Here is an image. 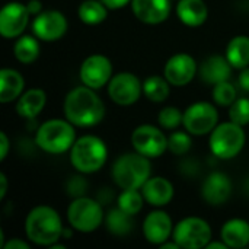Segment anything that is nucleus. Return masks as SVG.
<instances>
[{"label": "nucleus", "mask_w": 249, "mask_h": 249, "mask_svg": "<svg viewBox=\"0 0 249 249\" xmlns=\"http://www.w3.org/2000/svg\"><path fill=\"white\" fill-rule=\"evenodd\" d=\"M64 118L74 127L92 128L105 118V104L95 89L89 86H76L67 92L63 104Z\"/></svg>", "instance_id": "nucleus-1"}, {"label": "nucleus", "mask_w": 249, "mask_h": 249, "mask_svg": "<svg viewBox=\"0 0 249 249\" xmlns=\"http://www.w3.org/2000/svg\"><path fill=\"white\" fill-rule=\"evenodd\" d=\"M63 231L64 226L58 212L50 206H36L26 214L25 233L31 244L50 248L63 239Z\"/></svg>", "instance_id": "nucleus-2"}, {"label": "nucleus", "mask_w": 249, "mask_h": 249, "mask_svg": "<svg viewBox=\"0 0 249 249\" xmlns=\"http://www.w3.org/2000/svg\"><path fill=\"white\" fill-rule=\"evenodd\" d=\"M152 159L139 152H127L120 155L112 168L111 178L120 190H142L152 177Z\"/></svg>", "instance_id": "nucleus-3"}, {"label": "nucleus", "mask_w": 249, "mask_h": 249, "mask_svg": "<svg viewBox=\"0 0 249 249\" xmlns=\"http://www.w3.org/2000/svg\"><path fill=\"white\" fill-rule=\"evenodd\" d=\"M108 160L107 143L93 134L76 139L70 149V163L77 174L90 175L101 171Z\"/></svg>", "instance_id": "nucleus-4"}, {"label": "nucleus", "mask_w": 249, "mask_h": 249, "mask_svg": "<svg viewBox=\"0 0 249 249\" xmlns=\"http://www.w3.org/2000/svg\"><path fill=\"white\" fill-rule=\"evenodd\" d=\"M76 139V127L67 118H50L35 133V144L48 155L70 152Z\"/></svg>", "instance_id": "nucleus-5"}, {"label": "nucleus", "mask_w": 249, "mask_h": 249, "mask_svg": "<svg viewBox=\"0 0 249 249\" xmlns=\"http://www.w3.org/2000/svg\"><path fill=\"white\" fill-rule=\"evenodd\" d=\"M245 127L235 123H219L216 128L209 134V147L213 156L222 160H231L236 158L247 144Z\"/></svg>", "instance_id": "nucleus-6"}, {"label": "nucleus", "mask_w": 249, "mask_h": 249, "mask_svg": "<svg viewBox=\"0 0 249 249\" xmlns=\"http://www.w3.org/2000/svg\"><path fill=\"white\" fill-rule=\"evenodd\" d=\"M67 222L76 232L92 233L105 222L104 206L99 200L86 196L76 197L67 207Z\"/></svg>", "instance_id": "nucleus-7"}, {"label": "nucleus", "mask_w": 249, "mask_h": 249, "mask_svg": "<svg viewBox=\"0 0 249 249\" xmlns=\"http://www.w3.org/2000/svg\"><path fill=\"white\" fill-rule=\"evenodd\" d=\"M172 239L181 249H203L213 239V231L207 220L188 216L175 225Z\"/></svg>", "instance_id": "nucleus-8"}, {"label": "nucleus", "mask_w": 249, "mask_h": 249, "mask_svg": "<svg viewBox=\"0 0 249 249\" xmlns=\"http://www.w3.org/2000/svg\"><path fill=\"white\" fill-rule=\"evenodd\" d=\"M219 124V111L216 105L207 101H198L184 111L182 125L191 136H207Z\"/></svg>", "instance_id": "nucleus-9"}, {"label": "nucleus", "mask_w": 249, "mask_h": 249, "mask_svg": "<svg viewBox=\"0 0 249 249\" xmlns=\"http://www.w3.org/2000/svg\"><path fill=\"white\" fill-rule=\"evenodd\" d=\"M131 144L140 155L158 159L168 150V136L162 131V127L142 124L131 133Z\"/></svg>", "instance_id": "nucleus-10"}, {"label": "nucleus", "mask_w": 249, "mask_h": 249, "mask_svg": "<svg viewBox=\"0 0 249 249\" xmlns=\"http://www.w3.org/2000/svg\"><path fill=\"white\" fill-rule=\"evenodd\" d=\"M109 99L120 107L134 105L143 95V82L131 71H120L114 74L107 85Z\"/></svg>", "instance_id": "nucleus-11"}, {"label": "nucleus", "mask_w": 249, "mask_h": 249, "mask_svg": "<svg viewBox=\"0 0 249 249\" xmlns=\"http://www.w3.org/2000/svg\"><path fill=\"white\" fill-rule=\"evenodd\" d=\"M31 28H32V34L39 41L55 42L66 35L69 29V20L63 12L48 9L34 16V20L31 22Z\"/></svg>", "instance_id": "nucleus-12"}, {"label": "nucleus", "mask_w": 249, "mask_h": 249, "mask_svg": "<svg viewBox=\"0 0 249 249\" xmlns=\"http://www.w3.org/2000/svg\"><path fill=\"white\" fill-rule=\"evenodd\" d=\"M112 76H114L112 63L104 54H92L86 57L79 70V77L82 80V85L89 86L95 90L107 86Z\"/></svg>", "instance_id": "nucleus-13"}, {"label": "nucleus", "mask_w": 249, "mask_h": 249, "mask_svg": "<svg viewBox=\"0 0 249 249\" xmlns=\"http://www.w3.org/2000/svg\"><path fill=\"white\" fill-rule=\"evenodd\" d=\"M31 13L20 1H9L0 10V35L6 39H16L23 35L29 25Z\"/></svg>", "instance_id": "nucleus-14"}, {"label": "nucleus", "mask_w": 249, "mask_h": 249, "mask_svg": "<svg viewBox=\"0 0 249 249\" xmlns=\"http://www.w3.org/2000/svg\"><path fill=\"white\" fill-rule=\"evenodd\" d=\"M198 73V64L196 58L188 53H177L168 58L163 67V76L175 86L182 88L190 85Z\"/></svg>", "instance_id": "nucleus-15"}, {"label": "nucleus", "mask_w": 249, "mask_h": 249, "mask_svg": "<svg viewBox=\"0 0 249 249\" xmlns=\"http://www.w3.org/2000/svg\"><path fill=\"white\" fill-rule=\"evenodd\" d=\"M233 194V182L231 177L222 171H214L206 177L201 185L203 200L213 207L223 206Z\"/></svg>", "instance_id": "nucleus-16"}, {"label": "nucleus", "mask_w": 249, "mask_h": 249, "mask_svg": "<svg viewBox=\"0 0 249 249\" xmlns=\"http://www.w3.org/2000/svg\"><path fill=\"white\" fill-rule=\"evenodd\" d=\"M174 228L175 226H174L171 216L160 209L150 212L144 217L143 225H142L144 239L149 244L156 245V247H160L163 242L172 239Z\"/></svg>", "instance_id": "nucleus-17"}, {"label": "nucleus", "mask_w": 249, "mask_h": 249, "mask_svg": "<svg viewBox=\"0 0 249 249\" xmlns=\"http://www.w3.org/2000/svg\"><path fill=\"white\" fill-rule=\"evenodd\" d=\"M131 12L146 25H159L168 20L172 12L171 0H131Z\"/></svg>", "instance_id": "nucleus-18"}, {"label": "nucleus", "mask_w": 249, "mask_h": 249, "mask_svg": "<svg viewBox=\"0 0 249 249\" xmlns=\"http://www.w3.org/2000/svg\"><path fill=\"white\" fill-rule=\"evenodd\" d=\"M140 191L144 197V201L156 209L168 206L175 196L172 182L165 177H150Z\"/></svg>", "instance_id": "nucleus-19"}, {"label": "nucleus", "mask_w": 249, "mask_h": 249, "mask_svg": "<svg viewBox=\"0 0 249 249\" xmlns=\"http://www.w3.org/2000/svg\"><path fill=\"white\" fill-rule=\"evenodd\" d=\"M232 70L233 67L228 61L226 55L213 54L203 60V63L198 66V76L204 83L214 86L220 82L231 80Z\"/></svg>", "instance_id": "nucleus-20"}, {"label": "nucleus", "mask_w": 249, "mask_h": 249, "mask_svg": "<svg viewBox=\"0 0 249 249\" xmlns=\"http://www.w3.org/2000/svg\"><path fill=\"white\" fill-rule=\"evenodd\" d=\"M175 13L182 25L200 28L209 19V6L204 0H178Z\"/></svg>", "instance_id": "nucleus-21"}, {"label": "nucleus", "mask_w": 249, "mask_h": 249, "mask_svg": "<svg viewBox=\"0 0 249 249\" xmlns=\"http://www.w3.org/2000/svg\"><path fill=\"white\" fill-rule=\"evenodd\" d=\"M47 105V93L41 88L25 90L16 101V112L20 118L35 120Z\"/></svg>", "instance_id": "nucleus-22"}, {"label": "nucleus", "mask_w": 249, "mask_h": 249, "mask_svg": "<svg viewBox=\"0 0 249 249\" xmlns=\"http://www.w3.org/2000/svg\"><path fill=\"white\" fill-rule=\"evenodd\" d=\"M25 92V79L20 71L4 67L0 70V102L10 104L18 101Z\"/></svg>", "instance_id": "nucleus-23"}, {"label": "nucleus", "mask_w": 249, "mask_h": 249, "mask_svg": "<svg viewBox=\"0 0 249 249\" xmlns=\"http://www.w3.org/2000/svg\"><path fill=\"white\" fill-rule=\"evenodd\" d=\"M220 239L233 249L245 248L249 245V222L245 219H229L223 223L220 231Z\"/></svg>", "instance_id": "nucleus-24"}, {"label": "nucleus", "mask_w": 249, "mask_h": 249, "mask_svg": "<svg viewBox=\"0 0 249 249\" xmlns=\"http://www.w3.org/2000/svg\"><path fill=\"white\" fill-rule=\"evenodd\" d=\"M228 61L233 69L242 70L249 66V36L248 35H236L233 36L228 45L225 53Z\"/></svg>", "instance_id": "nucleus-25"}, {"label": "nucleus", "mask_w": 249, "mask_h": 249, "mask_svg": "<svg viewBox=\"0 0 249 249\" xmlns=\"http://www.w3.org/2000/svg\"><path fill=\"white\" fill-rule=\"evenodd\" d=\"M41 51L39 39L35 35H20L13 45L15 58L22 64H32L38 60Z\"/></svg>", "instance_id": "nucleus-26"}, {"label": "nucleus", "mask_w": 249, "mask_h": 249, "mask_svg": "<svg viewBox=\"0 0 249 249\" xmlns=\"http://www.w3.org/2000/svg\"><path fill=\"white\" fill-rule=\"evenodd\" d=\"M108 10L102 0H83L77 7V16L85 25L95 26L107 20Z\"/></svg>", "instance_id": "nucleus-27"}, {"label": "nucleus", "mask_w": 249, "mask_h": 249, "mask_svg": "<svg viewBox=\"0 0 249 249\" xmlns=\"http://www.w3.org/2000/svg\"><path fill=\"white\" fill-rule=\"evenodd\" d=\"M105 225L112 235L124 238L130 235L134 229V216L115 207L109 210V213L105 216Z\"/></svg>", "instance_id": "nucleus-28"}, {"label": "nucleus", "mask_w": 249, "mask_h": 249, "mask_svg": "<svg viewBox=\"0 0 249 249\" xmlns=\"http://www.w3.org/2000/svg\"><path fill=\"white\" fill-rule=\"evenodd\" d=\"M171 86L172 85L166 80L165 76L152 74L143 82V95L155 104H162L169 98Z\"/></svg>", "instance_id": "nucleus-29"}, {"label": "nucleus", "mask_w": 249, "mask_h": 249, "mask_svg": "<svg viewBox=\"0 0 249 249\" xmlns=\"http://www.w3.org/2000/svg\"><path fill=\"white\" fill-rule=\"evenodd\" d=\"M144 197L140 190H121L117 198V207L123 212L136 216L142 212L144 206Z\"/></svg>", "instance_id": "nucleus-30"}, {"label": "nucleus", "mask_w": 249, "mask_h": 249, "mask_svg": "<svg viewBox=\"0 0 249 249\" xmlns=\"http://www.w3.org/2000/svg\"><path fill=\"white\" fill-rule=\"evenodd\" d=\"M212 96H213V101L216 105L225 107V108H229L238 98L236 88L231 83V80H225V82L214 85L213 90H212Z\"/></svg>", "instance_id": "nucleus-31"}, {"label": "nucleus", "mask_w": 249, "mask_h": 249, "mask_svg": "<svg viewBox=\"0 0 249 249\" xmlns=\"http://www.w3.org/2000/svg\"><path fill=\"white\" fill-rule=\"evenodd\" d=\"M193 147V139L191 134L185 131H174L168 136V150L172 155L184 156L187 155Z\"/></svg>", "instance_id": "nucleus-32"}, {"label": "nucleus", "mask_w": 249, "mask_h": 249, "mask_svg": "<svg viewBox=\"0 0 249 249\" xmlns=\"http://www.w3.org/2000/svg\"><path fill=\"white\" fill-rule=\"evenodd\" d=\"M184 112H181L177 107H165L158 114V124L163 130H177L179 125H182Z\"/></svg>", "instance_id": "nucleus-33"}, {"label": "nucleus", "mask_w": 249, "mask_h": 249, "mask_svg": "<svg viewBox=\"0 0 249 249\" xmlns=\"http://www.w3.org/2000/svg\"><path fill=\"white\" fill-rule=\"evenodd\" d=\"M228 115L232 123L247 127L249 124V98H236L229 107Z\"/></svg>", "instance_id": "nucleus-34"}, {"label": "nucleus", "mask_w": 249, "mask_h": 249, "mask_svg": "<svg viewBox=\"0 0 249 249\" xmlns=\"http://www.w3.org/2000/svg\"><path fill=\"white\" fill-rule=\"evenodd\" d=\"M86 191H88V182L82 177V174L77 175V177H73L71 179H69V182H67V193H69V196L76 198V197L85 196Z\"/></svg>", "instance_id": "nucleus-35"}, {"label": "nucleus", "mask_w": 249, "mask_h": 249, "mask_svg": "<svg viewBox=\"0 0 249 249\" xmlns=\"http://www.w3.org/2000/svg\"><path fill=\"white\" fill-rule=\"evenodd\" d=\"M3 249H31L29 242L23 241V239H19V238H13V239H9L7 242L3 244Z\"/></svg>", "instance_id": "nucleus-36"}, {"label": "nucleus", "mask_w": 249, "mask_h": 249, "mask_svg": "<svg viewBox=\"0 0 249 249\" xmlns=\"http://www.w3.org/2000/svg\"><path fill=\"white\" fill-rule=\"evenodd\" d=\"M9 149H10L9 137H7V134L4 131H0V160L1 162L7 158Z\"/></svg>", "instance_id": "nucleus-37"}, {"label": "nucleus", "mask_w": 249, "mask_h": 249, "mask_svg": "<svg viewBox=\"0 0 249 249\" xmlns=\"http://www.w3.org/2000/svg\"><path fill=\"white\" fill-rule=\"evenodd\" d=\"M238 85L241 86L242 90L249 93V66L239 70V76H238Z\"/></svg>", "instance_id": "nucleus-38"}, {"label": "nucleus", "mask_w": 249, "mask_h": 249, "mask_svg": "<svg viewBox=\"0 0 249 249\" xmlns=\"http://www.w3.org/2000/svg\"><path fill=\"white\" fill-rule=\"evenodd\" d=\"M102 1L109 10H120L124 9L127 4H131V0H102Z\"/></svg>", "instance_id": "nucleus-39"}, {"label": "nucleus", "mask_w": 249, "mask_h": 249, "mask_svg": "<svg viewBox=\"0 0 249 249\" xmlns=\"http://www.w3.org/2000/svg\"><path fill=\"white\" fill-rule=\"evenodd\" d=\"M26 6H28V10L32 16H36L38 13L42 12V3L39 0H29L26 3Z\"/></svg>", "instance_id": "nucleus-40"}, {"label": "nucleus", "mask_w": 249, "mask_h": 249, "mask_svg": "<svg viewBox=\"0 0 249 249\" xmlns=\"http://www.w3.org/2000/svg\"><path fill=\"white\" fill-rule=\"evenodd\" d=\"M7 193V177L1 172L0 174V200H4Z\"/></svg>", "instance_id": "nucleus-41"}, {"label": "nucleus", "mask_w": 249, "mask_h": 249, "mask_svg": "<svg viewBox=\"0 0 249 249\" xmlns=\"http://www.w3.org/2000/svg\"><path fill=\"white\" fill-rule=\"evenodd\" d=\"M206 249H229V247L220 239V241H210V244L206 247Z\"/></svg>", "instance_id": "nucleus-42"}, {"label": "nucleus", "mask_w": 249, "mask_h": 249, "mask_svg": "<svg viewBox=\"0 0 249 249\" xmlns=\"http://www.w3.org/2000/svg\"><path fill=\"white\" fill-rule=\"evenodd\" d=\"M160 249H181L179 248V245L172 239V241H166V242H163L160 247H159Z\"/></svg>", "instance_id": "nucleus-43"}, {"label": "nucleus", "mask_w": 249, "mask_h": 249, "mask_svg": "<svg viewBox=\"0 0 249 249\" xmlns=\"http://www.w3.org/2000/svg\"><path fill=\"white\" fill-rule=\"evenodd\" d=\"M50 249H66V245H63V244L57 242V244L51 245V247H50Z\"/></svg>", "instance_id": "nucleus-44"}]
</instances>
